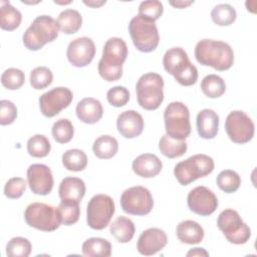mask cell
<instances>
[{
    "label": "cell",
    "mask_w": 257,
    "mask_h": 257,
    "mask_svg": "<svg viewBox=\"0 0 257 257\" xmlns=\"http://www.w3.org/2000/svg\"><path fill=\"white\" fill-rule=\"evenodd\" d=\"M201 89L206 96L217 98L225 93L226 83L221 76L217 74H208L202 79Z\"/></svg>",
    "instance_id": "cell-31"
},
{
    "label": "cell",
    "mask_w": 257,
    "mask_h": 257,
    "mask_svg": "<svg viewBox=\"0 0 257 257\" xmlns=\"http://www.w3.org/2000/svg\"><path fill=\"white\" fill-rule=\"evenodd\" d=\"M115 211L112 198L108 195H94L86 208V222L93 230H102L110 222Z\"/></svg>",
    "instance_id": "cell-11"
},
{
    "label": "cell",
    "mask_w": 257,
    "mask_h": 257,
    "mask_svg": "<svg viewBox=\"0 0 257 257\" xmlns=\"http://www.w3.org/2000/svg\"><path fill=\"white\" fill-rule=\"evenodd\" d=\"M106 98L109 104L114 107H120L125 105L130 100V91L127 88L121 85H116L107 90Z\"/></svg>",
    "instance_id": "cell-42"
},
{
    "label": "cell",
    "mask_w": 257,
    "mask_h": 257,
    "mask_svg": "<svg viewBox=\"0 0 257 257\" xmlns=\"http://www.w3.org/2000/svg\"><path fill=\"white\" fill-rule=\"evenodd\" d=\"M120 206L122 211L130 215L145 216L152 211L154 200L147 188L135 186L123 191L120 196Z\"/></svg>",
    "instance_id": "cell-12"
},
{
    "label": "cell",
    "mask_w": 257,
    "mask_h": 257,
    "mask_svg": "<svg viewBox=\"0 0 257 257\" xmlns=\"http://www.w3.org/2000/svg\"><path fill=\"white\" fill-rule=\"evenodd\" d=\"M30 85L35 89H43L50 85L53 80L52 71L46 66H37L31 70Z\"/></svg>",
    "instance_id": "cell-39"
},
{
    "label": "cell",
    "mask_w": 257,
    "mask_h": 257,
    "mask_svg": "<svg viewBox=\"0 0 257 257\" xmlns=\"http://www.w3.org/2000/svg\"><path fill=\"white\" fill-rule=\"evenodd\" d=\"M81 250L84 256L109 257L111 255V244L106 239L91 237L83 242Z\"/></svg>",
    "instance_id": "cell-28"
},
{
    "label": "cell",
    "mask_w": 257,
    "mask_h": 257,
    "mask_svg": "<svg viewBox=\"0 0 257 257\" xmlns=\"http://www.w3.org/2000/svg\"><path fill=\"white\" fill-rule=\"evenodd\" d=\"M59 30L64 34L76 33L82 24L81 14L75 9H65L57 17Z\"/></svg>",
    "instance_id": "cell-27"
},
{
    "label": "cell",
    "mask_w": 257,
    "mask_h": 257,
    "mask_svg": "<svg viewBox=\"0 0 257 257\" xmlns=\"http://www.w3.org/2000/svg\"><path fill=\"white\" fill-rule=\"evenodd\" d=\"M26 181L22 178H11L4 187V195L9 199L20 198L26 190Z\"/></svg>",
    "instance_id": "cell-43"
},
{
    "label": "cell",
    "mask_w": 257,
    "mask_h": 257,
    "mask_svg": "<svg viewBox=\"0 0 257 257\" xmlns=\"http://www.w3.org/2000/svg\"><path fill=\"white\" fill-rule=\"evenodd\" d=\"M133 171L138 176L150 179L158 176L163 168L162 161L154 154H143L133 161Z\"/></svg>",
    "instance_id": "cell-20"
},
{
    "label": "cell",
    "mask_w": 257,
    "mask_h": 257,
    "mask_svg": "<svg viewBox=\"0 0 257 257\" xmlns=\"http://www.w3.org/2000/svg\"><path fill=\"white\" fill-rule=\"evenodd\" d=\"M237 17L235 8L227 3L216 5L211 11V18L213 22L219 26L231 25Z\"/></svg>",
    "instance_id": "cell-33"
},
{
    "label": "cell",
    "mask_w": 257,
    "mask_h": 257,
    "mask_svg": "<svg viewBox=\"0 0 257 257\" xmlns=\"http://www.w3.org/2000/svg\"><path fill=\"white\" fill-rule=\"evenodd\" d=\"M27 182L32 193L48 195L53 188V177L49 167L43 164H32L27 169Z\"/></svg>",
    "instance_id": "cell-17"
},
{
    "label": "cell",
    "mask_w": 257,
    "mask_h": 257,
    "mask_svg": "<svg viewBox=\"0 0 257 257\" xmlns=\"http://www.w3.org/2000/svg\"><path fill=\"white\" fill-rule=\"evenodd\" d=\"M194 1H170V4L176 8H179V9H182V8H185L191 4H193Z\"/></svg>",
    "instance_id": "cell-46"
},
{
    "label": "cell",
    "mask_w": 257,
    "mask_h": 257,
    "mask_svg": "<svg viewBox=\"0 0 257 257\" xmlns=\"http://www.w3.org/2000/svg\"><path fill=\"white\" fill-rule=\"evenodd\" d=\"M196 125L201 138L206 140L214 139L219 130V115L213 109L204 108L197 114Z\"/></svg>",
    "instance_id": "cell-22"
},
{
    "label": "cell",
    "mask_w": 257,
    "mask_h": 257,
    "mask_svg": "<svg viewBox=\"0 0 257 257\" xmlns=\"http://www.w3.org/2000/svg\"><path fill=\"white\" fill-rule=\"evenodd\" d=\"M160 152L169 159L182 157L188 150V145L185 141H178L170 138L167 135L162 136L159 142Z\"/></svg>",
    "instance_id": "cell-30"
},
{
    "label": "cell",
    "mask_w": 257,
    "mask_h": 257,
    "mask_svg": "<svg viewBox=\"0 0 257 257\" xmlns=\"http://www.w3.org/2000/svg\"><path fill=\"white\" fill-rule=\"evenodd\" d=\"M24 220L28 226L44 232L54 231L61 224L58 209L40 202L31 203L26 207Z\"/></svg>",
    "instance_id": "cell-8"
},
{
    "label": "cell",
    "mask_w": 257,
    "mask_h": 257,
    "mask_svg": "<svg viewBox=\"0 0 257 257\" xmlns=\"http://www.w3.org/2000/svg\"><path fill=\"white\" fill-rule=\"evenodd\" d=\"M72 98L73 94L69 88L54 87L39 97L40 111L46 117H53L66 108L71 103Z\"/></svg>",
    "instance_id": "cell-14"
},
{
    "label": "cell",
    "mask_w": 257,
    "mask_h": 257,
    "mask_svg": "<svg viewBox=\"0 0 257 257\" xmlns=\"http://www.w3.org/2000/svg\"><path fill=\"white\" fill-rule=\"evenodd\" d=\"M105 2L106 1H83V3L84 4H86V5H88V6H90V7H94V8H96V7H99V6H101V5H103V4H105Z\"/></svg>",
    "instance_id": "cell-47"
},
{
    "label": "cell",
    "mask_w": 257,
    "mask_h": 257,
    "mask_svg": "<svg viewBox=\"0 0 257 257\" xmlns=\"http://www.w3.org/2000/svg\"><path fill=\"white\" fill-rule=\"evenodd\" d=\"M217 226L227 241L232 244H245L251 237V229L243 222L239 213L233 209H225L219 214Z\"/></svg>",
    "instance_id": "cell-10"
},
{
    "label": "cell",
    "mask_w": 257,
    "mask_h": 257,
    "mask_svg": "<svg viewBox=\"0 0 257 257\" xmlns=\"http://www.w3.org/2000/svg\"><path fill=\"white\" fill-rule=\"evenodd\" d=\"M127 56V46L123 39L111 37L104 43L102 56L98 61V73L106 81H116L122 75V64Z\"/></svg>",
    "instance_id": "cell-2"
},
{
    "label": "cell",
    "mask_w": 257,
    "mask_h": 257,
    "mask_svg": "<svg viewBox=\"0 0 257 257\" xmlns=\"http://www.w3.org/2000/svg\"><path fill=\"white\" fill-rule=\"evenodd\" d=\"M0 4V27L7 31L15 30L21 23V12L9 1H1Z\"/></svg>",
    "instance_id": "cell-26"
},
{
    "label": "cell",
    "mask_w": 257,
    "mask_h": 257,
    "mask_svg": "<svg viewBox=\"0 0 257 257\" xmlns=\"http://www.w3.org/2000/svg\"><path fill=\"white\" fill-rule=\"evenodd\" d=\"M217 185L223 192L231 194L239 189L241 178L235 171L224 170L217 176Z\"/></svg>",
    "instance_id": "cell-36"
},
{
    "label": "cell",
    "mask_w": 257,
    "mask_h": 257,
    "mask_svg": "<svg viewBox=\"0 0 257 257\" xmlns=\"http://www.w3.org/2000/svg\"><path fill=\"white\" fill-rule=\"evenodd\" d=\"M17 117L16 105L7 99L0 101V124L7 125L12 123Z\"/></svg>",
    "instance_id": "cell-44"
},
{
    "label": "cell",
    "mask_w": 257,
    "mask_h": 257,
    "mask_svg": "<svg viewBox=\"0 0 257 257\" xmlns=\"http://www.w3.org/2000/svg\"><path fill=\"white\" fill-rule=\"evenodd\" d=\"M144 118L136 110L130 109L122 111L116 119L118 133L125 139H135L144 131Z\"/></svg>",
    "instance_id": "cell-19"
},
{
    "label": "cell",
    "mask_w": 257,
    "mask_h": 257,
    "mask_svg": "<svg viewBox=\"0 0 257 257\" xmlns=\"http://www.w3.org/2000/svg\"><path fill=\"white\" fill-rule=\"evenodd\" d=\"M58 31L59 27L55 19L49 15H39L25 30L22 37L23 44L29 50H39L46 43L55 40Z\"/></svg>",
    "instance_id": "cell-4"
},
{
    "label": "cell",
    "mask_w": 257,
    "mask_h": 257,
    "mask_svg": "<svg viewBox=\"0 0 257 257\" xmlns=\"http://www.w3.org/2000/svg\"><path fill=\"white\" fill-rule=\"evenodd\" d=\"M225 128L229 139L235 144L248 143L255 132L253 120L242 110H233L227 115Z\"/></svg>",
    "instance_id": "cell-13"
},
{
    "label": "cell",
    "mask_w": 257,
    "mask_h": 257,
    "mask_svg": "<svg viewBox=\"0 0 257 257\" xmlns=\"http://www.w3.org/2000/svg\"><path fill=\"white\" fill-rule=\"evenodd\" d=\"M128 32L136 48L142 52L154 51L160 42L158 27L155 22L137 15L128 24Z\"/></svg>",
    "instance_id": "cell-9"
},
{
    "label": "cell",
    "mask_w": 257,
    "mask_h": 257,
    "mask_svg": "<svg viewBox=\"0 0 257 257\" xmlns=\"http://www.w3.org/2000/svg\"><path fill=\"white\" fill-rule=\"evenodd\" d=\"M31 243L24 237L12 238L6 246V255L9 257H28L31 253Z\"/></svg>",
    "instance_id": "cell-38"
},
{
    "label": "cell",
    "mask_w": 257,
    "mask_h": 257,
    "mask_svg": "<svg viewBox=\"0 0 257 257\" xmlns=\"http://www.w3.org/2000/svg\"><path fill=\"white\" fill-rule=\"evenodd\" d=\"M62 165L68 171L80 172L84 170L87 165V157L82 150H67L62 155Z\"/></svg>",
    "instance_id": "cell-32"
},
{
    "label": "cell",
    "mask_w": 257,
    "mask_h": 257,
    "mask_svg": "<svg viewBox=\"0 0 257 257\" xmlns=\"http://www.w3.org/2000/svg\"><path fill=\"white\" fill-rule=\"evenodd\" d=\"M85 184L80 178L66 177L58 188V195L61 200H73L80 202L85 194Z\"/></svg>",
    "instance_id": "cell-24"
},
{
    "label": "cell",
    "mask_w": 257,
    "mask_h": 257,
    "mask_svg": "<svg viewBox=\"0 0 257 257\" xmlns=\"http://www.w3.org/2000/svg\"><path fill=\"white\" fill-rule=\"evenodd\" d=\"M195 57L200 64L219 71L228 70L234 62V52L228 43L209 38L202 39L196 44Z\"/></svg>",
    "instance_id": "cell-1"
},
{
    "label": "cell",
    "mask_w": 257,
    "mask_h": 257,
    "mask_svg": "<svg viewBox=\"0 0 257 257\" xmlns=\"http://www.w3.org/2000/svg\"><path fill=\"white\" fill-rule=\"evenodd\" d=\"M163 65L181 85L190 86L198 80V69L191 63L187 52L182 47L168 49L163 57Z\"/></svg>",
    "instance_id": "cell-3"
},
{
    "label": "cell",
    "mask_w": 257,
    "mask_h": 257,
    "mask_svg": "<svg viewBox=\"0 0 257 257\" xmlns=\"http://www.w3.org/2000/svg\"><path fill=\"white\" fill-rule=\"evenodd\" d=\"M163 12V3L158 0L143 1L139 6V16L153 22L158 20L162 16Z\"/></svg>",
    "instance_id": "cell-40"
},
{
    "label": "cell",
    "mask_w": 257,
    "mask_h": 257,
    "mask_svg": "<svg viewBox=\"0 0 257 257\" xmlns=\"http://www.w3.org/2000/svg\"><path fill=\"white\" fill-rule=\"evenodd\" d=\"M57 209L61 217V224L70 226L78 221L80 216L79 202L73 200H61Z\"/></svg>",
    "instance_id": "cell-34"
},
{
    "label": "cell",
    "mask_w": 257,
    "mask_h": 257,
    "mask_svg": "<svg viewBox=\"0 0 257 257\" xmlns=\"http://www.w3.org/2000/svg\"><path fill=\"white\" fill-rule=\"evenodd\" d=\"M52 137L59 144L70 142L74 135V128L71 121L67 118H60L52 125Z\"/></svg>",
    "instance_id": "cell-37"
},
{
    "label": "cell",
    "mask_w": 257,
    "mask_h": 257,
    "mask_svg": "<svg viewBox=\"0 0 257 257\" xmlns=\"http://www.w3.org/2000/svg\"><path fill=\"white\" fill-rule=\"evenodd\" d=\"M109 231L116 241L119 243H127L133 239L136 232V227L130 218L119 216L112 221Z\"/></svg>",
    "instance_id": "cell-25"
},
{
    "label": "cell",
    "mask_w": 257,
    "mask_h": 257,
    "mask_svg": "<svg viewBox=\"0 0 257 257\" xmlns=\"http://www.w3.org/2000/svg\"><path fill=\"white\" fill-rule=\"evenodd\" d=\"M25 81V74L21 69L10 67L7 68L1 75L2 85L10 90L20 88Z\"/></svg>",
    "instance_id": "cell-41"
},
{
    "label": "cell",
    "mask_w": 257,
    "mask_h": 257,
    "mask_svg": "<svg viewBox=\"0 0 257 257\" xmlns=\"http://www.w3.org/2000/svg\"><path fill=\"white\" fill-rule=\"evenodd\" d=\"M168 243V237L160 228H149L142 232L137 242V249L145 256L155 255Z\"/></svg>",
    "instance_id": "cell-18"
},
{
    "label": "cell",
    "mask_w": 257,
    "mask_h": 257,
    "mask_svg": "<svg viewBox=\"0 0 257 257\" xmlns=\"http://www.w3.org/2000/svg\"><path fill=\"white\" fill-rule=\"evenodd\" d=\"M95 55V44L91 38L83 36L72 40L67 47L68 61L75 67L88 65Z\"/></svg>",
    "instance_id": "cell-16"
},
{
    "label": "cell",
    "mask_w": 257,
    "mask_h": 257,
    "mask_svg": "<svg viewBox=\"0 0 257 257\" xmlns=\"http://www.w3.org/2000/svg\"><path fill=\"white\" fill-rule=\"evenodd\" d=\"M214 160L204 154L191 156L179 162L174 168V174L182 186H187L199 178H204L214 170Z\"/></svg>",
    "instance_id": "cell-6"
},
{
    "label": "cell",
    "mask_w": 257,
    "mask_h": 257,
    "mask_svg": "<svg viewBox=\"0 0 257 257\" xmlns=\"http://www.w3.org/2000/svg\"><path fill=\"white\" fill-rule=\"evenodd\" d=\"M187 256H209V253L204 248H193L187 253Z\"/></svg>",
    "instance_id": "cell-45"
},
{
    "label": "cell",
    "mask_w": 257,
    "mask_h": 257,
    "mask_svg": "<svg viewBox=\"0 0 257 257\" xmlns=\"http://www.w3.org/2000/svg\"><path fill=\"white\" fill-rule=\"evenodd\" d=\"M166 135L178 141H185L191 134L190 111L181 101L169 103L164 111Z\"/></svg>",
    "instance_id": "cell-7"
},
{
    "label": "cell",
    "mask_w": 257,
    "mask_h": 257,
    "mask_svg": "<svg viewBox=\"0 0 257 257\" xmlns=\"http://www.w3.org/2000/svg\"><path fill=\"white\" fill-rule=\"evenodd\" d=\"M187 204L193 213L200 216H209L216 211L218 199L207 187L198 186L189 192Z\"/></svg>",
    "instance_id": "cell-15"
},
{
    "label": "cell",
    "mask_w": 257,
    "mask_h": 257,
    "mask_svg": "<svg viewBox=\"0 0 257 257\" xmlns=\"http://www.w3.org/2000/svg\"><path fill=\"white\" fill-rule=\"evenodd\" d=\"M164 79L156 72L143 74L136 85L137 98L141 107L155 110L164 100Z\"/></svg>",
    "instance_id": "cell-5"
},
{
    "label": "cell",
    "mask_w": 257,
    "mask_h": 257,
    "mask_svg": "<svg viewBox=\"0 0 257 257\" xmlns=\"http://www.w3.org/2000/svg\"><path fill=\"white\" fill-rule=\"evenodd\" d=\"M176 234L182 243L194 245L202 242L205 232L198 222L193 220H185L177 225Z\"/></svg>",
    "instance_id": "cell-23"
},
{
    "label": "cell",
    "mask_w": 257,
    "mask_h": 257,
    "mask_svg": "<svg viewBox=\"0 0 257 257\" xmlns=\"http://www.w3.org/2000/svg\"><path fill=\"white\" fill-rule=\"evenodd\" d=\"M92 151L98 159H111L118 151V144L115 138L109 135H103L93 142Z\"/></svg>",
    "instance_id": "cell-29"
},
{
    "label": "cell",
    "mask_w": 257,
    "mask_h": 257,
    "mask_svg": "<svg viewBox=\"0 0 257 257\" xmlns=\"http://www.w3.org/2000/svg\"><path fill=\"white\" fill-rule=\"evenodd\" d=\"M75 112L79 120L87 124H93L102 117L103 107L98 99L85 97L78 101Z\"/></svg>",
    "instance_id": "cell-21"
},
{
    "label": "cell",
    "mask_w": 257,
    "mask_h": 257,
    "mask_svg": "<svg viewBox=\"0 0 257 257\" xmlns=\"http://www.w3.org/2000/svg\"><path fill=\"white\" fill-rule=\"evenodd\" d=\"M51 149L49 140L43 135H34L27 142V152L33 158L46 157Z\"/></svg>",
    "instance_id": "cell-35"
}]
</instances>
